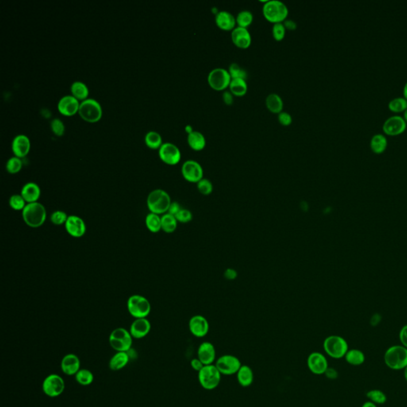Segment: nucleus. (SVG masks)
Segmentation results:
<instances>
[{
	"instance_id": "obj_1",
	"label": "nucleus",
	"mask_w": 407,
	"mask_h": 407,
	"mask_svg": "<svg viewBox=\"0 0 407 407\" xmlns=\"http://www.w3.org/2000/svg\"><path fill=\"white\" fill-rule=\"evenodd\" d=\"M22 216L25 224L30 228H40L47 220V209L39 201L30 203L26 205L25 209L22 212Z\"/></svg>"
},
{
	"instance_id": "obj_2",
	"label": "nucleus",
	"mask_w": 407,
	"mask_h": 407,
	"mask_svg": "<svg viewBox=\"0 0 407 407\" xmlns=\"http://www.w3.org/2000/svg\"><path fill=\"white\" fill-rule=\"evenodd\" d=\"M171 203L170 196L163 189H155L149 193L147 197V205L149 210L159 216L168 212Z\"/></svg>"
},
{
	"instance_id": "obj_3",
	"label": "nucleus",
	"mask_w": 407,
	"mask_h": 407,
	"mask_svg": "<svg viewBox=\"0 0 407 407\" xmlns=\"http://www.w3.org/2000/svg\"><path fill=\"white\" fill-rule=\"evenodd\" d=\"M384 363L394 370H404L407 367V348L403 345H394L384 353Z\"/></svg>"
},
{
	"instance_id": "obj_4",
	"label": "nucleus",
	"mask_w": 407,
	"mask_h": 407,
	"mask_svg": "<svg viewBox=\"0 0 407 407\" xmlns=\"http://www.w3.org/2000/svg\"><path fill=\"white\" fill-rule=\"evenodd\" d=\"M263 14L267 21L274 24H279L287 19L289 10L282 1L270 0L266 1L263 5Z\"/></svg>"
},
{
	"instance_id": "obj_5",
	"label": "nucleus",
	"mask_w": 407,
	"mask_h": 407,
	"mask_svg": "<svg viewBox=\"0 0 407 407\" xmlns=\"http://www.w3.org/2000/svg\"><path fill=\"white\" fill-rule=\"evenodd\" d=\"M325 353L332 359H340L344 358L348 351V344L342 336L332 335L325 338L323 343Z\"/></svg>"
},
{
	"instance_id": "obj_6",
	"label": "nucleus",
	"mask_w": 407,
	"mask_h": 407,
	"mask_svg": "<svg viewBox=\"0 0 407 407\" xmlns=\"http://www.w3.org/2000/svg\"><path fill=\"white\" fill-rule=\"evenodd\" d=\"M222 374L215 364L206 365L198 372V382L203 389L212 390L220 385Z\"/></svg>"
},
{
	"instance_id": "obj_7",
	"label": "nucleus",
	"mask_w": 407,
	"mask_h": 407,
	"mask_svg": "<svg viewBox=\"0 0 407 407\" xmlns=\"http://www.w3.org/2000/svg\"><path fill=\"white\" fill-rule=\"evenodd\" d=\"M78 113L85 121L93 124L102 118L103 108L97 100L88 98L81 101Z\"/></svg>"
},
{
	"instance_id": "obj_8",
	"label": "nucleus",
	"mask_w": 407,
	"mask_h": 407,
	"mask_svg": "<svg viewBox=\"0 0 407 407\" xmlns=\"http://www.w3.org/2000/svg\"><path fill=\"white\" fill-rule=\"evenodd\" d=\"M133 339L128 329L117 328L111 332L109 343L116 351H128L132 349Z\"/></svg>"
},
{
	"instance_id": "obj_9",
	"label": "nucleus",
	"mask_w": 407,
	"mask_h": 407,
	"mask_svg": "<svg viewBox=\"0 0 407 407\" xmlns=\"http://www.w3.org/2000/svg\"><path fill=\"white\" fill-rule=\"evenodd\" d=\"M128 309L135 319L147 318L151 313V303L143 296L135 294L128 298Z\"/></svg>"
},
{
	"instance_id": "obj_10",
	"label": "nucleus",
	"mask_w": 407,
	"mask_h": 407,
	"mask_svg": "<svg viewBox=\"0 0 407 407\" xmlns=\"http://www.w3.org/2000/svg\"><path fill=\"white\" fill-rule=\"evenodd\" d=\"M43 391L50 397L62 395L66 389L64 378L58 374H51L45 378L43 382Z\"/></svg>"
},
{
	"instance_id": "obj_11",
	"label": "nucleus",
	"mask_w": 407,
	"mask_h": 407,
	"mask_svg": "<svg viewBox=\"0 0 407 407\" xmlns=\"http://www.w3.org/2000/svg\"><path fill=\"white\" fill-rule=\"evenodd\" d=\"M232 78L228 70L223 68H216L211 70L208 76V82L210 87L216 91H223L229 87Z\"/></svg>"
},
{
	"instance_id": "obj_12",
	"label": "nucleus",
	"mask_w": 407,
	"mask_h": 407,
	"mask_svg": "<svg viewBox=\"0 0 407 407\" xmlns=\"http://www.w3.org/2000/svg\"><path fill=\"white\" fill-rule=\"evenodd\" d=\"M215 365L220 374L224 375H232L237 374L239 368L243 364L238 357L227 354L221 355L220 358L216 359Z\"/></svg>"
},
{
	"instance_id": "obj_13",
	"label": "nucleus",
	"mask_w": 407,
	"mask_h": 407,
	"mask_svg": "<svg viewBox=\"0 0 407 407\" xmlns=\"http://www.w3.org/2000/svg\"><path fill=\"white\" fill-rule=\"evenodd\" d=\"M158 155L162 162L170 166L178 164L182 158L180 149L172 143H163L158 149Z\"/></svg>"
},
{
	"instance_id": "obj_14",
	"label": "nucleus",
	"mask_w": 407,
	"mask_h": 407,
	"mask_svg": "<svg viewBox=\"0 0 407 407\" xmlns=\"http://www.w3.org/2000/svg\"><path fill=\"white\" fill-rule=\"evenodd\" d=\"M182 174L187 182L197 183L203 179L204 170L201 165L194 160H187L182 166Z\"/></svg>"
},
{
	"instance_id": "obj_15",
	"label": "nucleus",
	"mask_w": 407,
	"mask_h": 407,
	"mask_svg": "<svg viewBox=\"0 0 407 407\" xmlns=\"http://www.w3.org/2000/svg\"><path fill=\"white\" fill-rule=\"evenodd\" d=\"M307 366L313 374L317 375L325 374L328 369V359L324 354L314 351L307 358Z\"/></svg>"
},
{
	"instance_id": "obj_16",
	"label": "nucleus",
	"mask_w": 407,
	"mask_h": 407,
	"mask_svg": "<svg viewBox=\"0 0 407 407\" xmlns=\"http://www.w3.org/2000/svg\"><path fill=\"white\" fill-rule=\"evenodd\" d=\"M406 121L404 117L398 116V115H394V116L388 117L384 121L382 130L386 135H400L405 132V130L406 129Z\"/></svg>"
},
{
	"instance_id": "obj_17",
	"label": "nucleus",
	"mask_w": 407,
	"mask_h": 407,
	"mask_svg": "<svg viewBox=\"0 0 407 407\" xmlns=\"http://www.w3.org/2000/svg\"><path fill=\"white\" fill-rule=\"evenodd\" d=\"M81 102L73 95H66L59 100L58 109L60 113L66 116H73L79 112Z\"/></svg>"
},
{
	"instance_id": "obj_18",
	"label": "nucleus",
	"mask_w": 407,
	"mask_h": 407,
	"mask_svg": "<svg viewBox=\"0 0 407 407\" xmlns=\"http://www.w3.org/2000/svg\"><path fill=\"white\" fill-rule=\"evenodd\" d=\"M189 331L197 338L205 337L209 333V321L205 316L195 315L192 316L189 322Z\"/></svg>"
},
{
	"instance_id": "obj_19",
	"label": "nucleus",
	"mask_w": 407,
	"mask_h": 407,
	"mask_svg": "<svg viewBox=\"0 0 407 407\" xmlns=\"http://www.w3.org/2000/svg\"><path fill=\"white\" fill-rule=\"evenodd\" d=\"M65 227L66 232L72 237H82L86 232V224L83 219L75 215H72L68 217Z\"/></svg>"
},
{
	"instance_id": "obj_20",
	"label": "nucleus",
	"mask_w": 407,
	"mask_h": 407,
	"mask_svg": "<svg viewBox=\"0 0 407 407\" xmlns=\"http://www.w3.org/2000/svg\"><path fill=\"white\" fill-rule=\"evenodd\" d=\"M31 140L24 134L16 135L12 140V149L15 156L22 158L27 156L31 151Z\"/></svg>"
},
{
	"instance_id": "obj_21",
	"label": "nucleus",
	"mask_w": 407,
	"mask_h": 407,
	"mask_svg": "<svg viewBox=\"0 0 407 407\" xmlns=\"http://www.w3.org/2000/svg\"><path fill=\"white\" fill-rule=\"evenodd\" d=\"M61 369L66 375L72 376L79 371L81 369V360L76 354L69 353L65 355L61 361Z\"/></svg>"
},
{
	"instance_id": "obj_22",
	"label": "nucleus",
	"mask_w": 407,
	"mask_h": 407,
	"mask_svg": "<svg viewBox=\"0 0 407 407\" xmlns=\"http://www.w3.org/2000/svg\"><path fill=\"white\" fill-rule=\"evenodd\" d=\"M197 358L205 366L214 364L216 358V351L214 345L208 341L201 343L197 349Z\"/></svg>"
},
{
	"instance_id": "obj_23",
	"label": "nucleus",
	"mask_w": 407,
	"mask_h": 407,
	"mask_svg": "<svg viewBox=\"0 0 407 407\" xmlns=\"http://www.w3.org/2000/svg\"><path fill=\"white\" fill-rule=\"evenodd\" d=\"M232 43L235 46L241 49H247L251 44V35L247 28L237 27L232 31Z\"/></svg>"
},
{
	"instance_id": "obj_24",
	"label": "nucleus",
	"mask_w": 407,
	"mask_h": 407,
	"mask_svg": "<svg viewBox=\"0 0 407 407\" xmlns=\"http://www.w3.org/2000/svg\"><path fill=\"white\" fill-rule=\"evenodd\" d=\"M151 329V322L147 318H138L130 327V332L134 339H142L147 336Z\"/></svg>"
},
{
	"instance_id": "obj_25",
	"label": "nucleus",
	"mask_w": 407,
	"mask_h": 407,
	"mask_svg": "<svg viewBox=\"0 0 407 407\" xmlns=\"http://www.w3.org/2000/svg\"><path fill=\"white\" fill-rule=\"evenodd\" d=\"M215 22L217 27L224 31H233L236 28V18L226 11H220L216 14Z\"/></svg>"
},
{
	"instance_id": "obj_26",
	"label": "nucleus",
	"mask_w": 407,
	"mask_h": 407,
	"mask_svg": "<svg viewBox=\"0 0 407 407\" xmlns=\"http://www.w3.org/2000/svg\"><path fill=\"white\" fill-rule=\"evenodd\" d=\"M41 189L35 182H28L22 188L21 194L27 204L38 202L41 197Z\"/></svg>"
},
{
	"instance_id": "obj_27",
	"label": "nucleus",
	"mask_w": 407,
	"mask_h": 407,
	"mask_svg": "<svg viewBox=\"0 0 407 407\" xmlns=\"http://www.w3.org/2000/svg\"><path fill=\"white\" fill-rule=\"evenodd\" d=\"M130 359L131 356L128 351H116L111 358L108 365L111 370L117 371L124 368L129 363Z\"/></svg>"
},
{
	"instance_id": "obj_28",
	"label": "nucleus",
	"mask_w": 407,
	"mask_h": 407,
	"mask_svg": "<svg viewBox=\"0 0 407 407\" xmlns=\"http://www.w3.org/2000/svg\"><path fill=\"white\" fill-rule=\"evenodd\" d=\"M238 383L243 387L251 386L254 382V372L251 367L247 365H242L236 374Z\"/></svg>"
},
{
	"instance_id": "obj_29",
	"label": "nucleus",
	"mask_w": 407,
	"mask_h": 407,
	"mask_svg": "<svg viewBox=\"0 0 407 407\" xmlns=\"http://www.w3.org/2000/svg\"><path fill=\"white\" fill-rule=\"evenodd\" d=\"M188 144L194 151H202L206 146V139L201 132L193 131L188 135Z\"/></svg>"
},
{
	"instance_id": "obj_30",
	"label": "nucleus",
	"mask_w": 407,
	"mask_h": 407,
	"mask_svg": "<svg viewBox=\"0 0 407 407\" xmlns=\"http://www.w3.org/2000/svg\"><path fill=\"white\" fill-rule=\"evenodd\" d=\"M71 93L78 101H83L89 98V89L87 85L82 81H74L70 87Z\"/></svg>"
},
{
	"instance_id": "obj_31",
	"label": "nucleus",
	"mask_w": 407,
	"mask_h": 407,
	"mask_svg": "<svg viewBox=\"0 0 407 407\" xmlns=\"http://www.w3.org/2000/svg\"><path fill=\"white\" fill-rule=\"evenodd\" d=\"M387 139L383 134H374L370 139V148L376 154H381L383 152L387 147Z\"/></svg>"
},
{
	"instance_id": "obj_32",
	"label": "nucleus",
	"mask_w": 407,
	"mask_h": 407,
	"mask_svg": "<svg viewBox=\"0 0 407 407\" xmlns=\"http://www.w3.org/2000/svg\"><path fill=\"white\" fill-rule=\"evenodd\" d=\"M266 105L270 112L278 114L280 112H282L283 101L279 95L271 93L266 97Z\"/></svg>"
},
{
	"instance_id": "obj_33",
	"label": "nucleus",
	"mask_w": 407,
	"mask_h": 407,
	"mask_svg": "<svg viewBox=\"0 0 407 407\" xmlns=\"http://www.w3.org/2000/svg\"><path fill=\"white\" fill-rule=\"evenodd\" d=\"M344 359L348 364L352 365V366H360L364 363L366 357L361 350L352 348V349H348L344 356Z\"/></svg>"
},
{
	"instance_id": "obj_34",
	"label": "nucleus",
	"mask_w": 407,
	"mask_h": 407,
	"mask_svg": "<svg viewBox=\"0 0 407 407\" xmlns=\"http://www.w3.org/2000/svg\"><path fill=\"white\" fill-rule=\"evenodd\" d=\"M230 92L236 97H243L247 92V84L246 80L232 79L229 85Z\"/></svg>"
},
{
	"instance_id": "obj_35",
	"label": "nucleus",
	"mask_w": 407,
	"mask_h": 407,
	"mask_svg": "<svg viewBox=\"0 0 407 407\" xmlns=\"http://www.w3.org/2000/svg\"><path fill=\"white\" fill-rule=\"evenodd\" d=\"M162 220V230L166 233H173L175 232L178 227V220L175 216L170 213L162 215L161 217Z\"/></svg>"
},
{
	"instance_id": "obj_36",
	"label": "nucleus",
	"mask_w": 407,
	"mask_h": 407,
	"mask_svg": "<svg viewBox=\"0 0 407 407\" xmlns=\"http://www.w3.org/2000/svg\"><path fill=\"white\" fill-rule=\"evenodd\" d=\"M146 226L147 229L153 233H157L162 230V220L159 215L155 213H149L146 217Z\"/></svg>"
},
{
	"instance_id": "obj_37",
	"label": "nucleus",
	"mask_w": 407,
	"mask_h": 407,
	"mask_svg": "<svg viewBox=\"0 0 407 407\" xmlns=\"http://www.w3.org/2000/svg\"><path fill=\"white\" fill-rule=\"evenodd\" d=\"M145 143L149 148L159 149L163 143H162V138L160 134L155 131H151L147 132L145 135Z\"/></svg>"
},
{
	"instance_id": "obj_38",
	"label": "nucleus",
	"mask_w": 407,
	"mask_h": 407,
	"mask_svg": "<svg viewBox=\"0 0 407 407\" xmlns=\"http://www.w3.org/2000/svg\"><path fill=\"white\" fill-rule=\"evenodd\" d=\"M75 379L81 386H89L94 381V375L89 369L81 368L75 374Z\"/></svg>"
},
{
	"instance_id": "obj_39",
	"label": "nucleus",
	"mask_w": 407,
	"mask_h": 407,
	"mask_svg": "<svg viewBox=\"0 0 407 407\" xmlns=\"http://www.w3.org/2000/svg\"><path fill=\"white\" fill-rule=\"evenodd\" d=\"M366 397H367L369 401H372L373 403L376 404V405H382V404L386 403L387 401L386 394L378 389L369 390L366 394Z\"/></svg>"
},
{
	"instance_id": "obj_40",
	"label": "nucleus",
	"mask_w": 407,
	"mask_h": 407,
	"mask_svg": "<svg viewBox=\"0 0 407 407\" xmlns=\"http://www.w3.org/2000/svg\"><path fill=\"white\" fill-rule=\"evenodd\" d=\"M236 20L238 27H243V28L247 29V27L252 24L254 16L250 11H242L238 14Z\"/></svg>"
},
{
	"instance_id": "obj_41",
	"label": "nucleus",
	"mask_w": 407,
	"mask_h": 407,
	"mask_svg": "<svg viewBox=\"0 0 407 407\" xmlns=\"http://www.w3.org/2000/svg\"><path fill=\"white\" fill-rule=\"evenodd\" d=\"M388 108L392 112H403L407 108V100L404 97H394L388 103Z\"/></svg>"
},
{
	"instance_id": "obj_42",
	"label": "nucleus",
	"mask_w": 407,
	"mask_h": 407,
	"mask_svg": "<svg viewBox=\"0 0 407 407\" xmlns=\"http://www.w3.org/2000/svg\"><path fill=\"white\" fill-rule=\"evenodd\" d=\"M23 161L19 157L14 156L8 159L6 163V170L9 174H18L23 168Z\"/></svg>"
},
{
	"instance_id": "obj_43",
	"label": "nucleus",
	"mask_w": 407,
	"mask_h": 407,
	"mask_svg": "<svg viewBox=\"0 0 407 407\" xmlns=\"http://www.w3.org/2000/svg\"><path fill=\"white\" fill-rule=\"evenodd\" d=\"M228 73L232 79L246 80L247 78V71L236 63H232L230 65Z\"/></svg>"
},
{
	"instance_id": "obj_44",
	"label": "nucleus",
	"mask_w": 407,
	"mask_h": 407,
	"mask_svg": "<svg viewBox=\"0 0 407 407\" xmlns=\"http://www.w3.org/2000/svg\"><path fill=\"white\" fill-rule=\"evenodd\" d=\"M27 205V203L21 194H14L9 199V205L13 210L23 212Z\"/></svg>"
},
{
	"instance_id": "obj_45",
	"label": "nucleus",
	"mask_w": 407,
	"mask_h": 407,
	"mask_svg": "<svg viewBox=\"0 0 407 407\" xmlns=\"http://www.w3.org/2000/svg\"><path fill=\"white\" fill-rule=\"evenodd\" d=\"M197 189L203 195H210L213 190V185L209 179L203 178L200 182H197Z\"/></svg>"
},
{
	"instance_id": "obj_46",
	"label": "nucleus",
	"mask_w": 407,
	"mask_h": 407,
	"mask_svg": "<svg viewBox=\"0 0 407 407\" xmlns=\"http://www.w3.org/2000/svg\"><path fill=\"white\" fill-rule=\"evenodd\" d=\"M68 217L69 216L64 211L57 210L51 214V221L54 225H62L66 224Z\"/></svg>"
},
{
	"instance_id": "obj_47",
	"label": "nucleus",
	"mask_w": 407,
	"mask_h": 407,
	"mask_svg": "<svg viewBox=\"0 0 407 407\" xmlns=\"http://www.w3.org/2000/svg\"><path fill=\"white\" fill-rule=\"evenodd\" d=\"M51 128L52 132L57 136H62L66 132V127L65 124L60 119L55 118L51 121Z\"/></svg>"
},
{
	"instance_id": "obj_48",
	"label": "nucleus",
	"mask_w": 407,
	"mask_h": 407,
	"mask_svg": "<svg viewBox=\"0 0 407 407\" xmlns=\"http://www.w3.org/2000/svg\"><path fill=\"white\" fill-rule=\"evenodd\" d=\"M272 35L276 41L279 42V41L283 40L285 35H286V28L282 23L274 24L272 27Z\"/></svg>"
},
{
	"instance_id": "obj_49",
	"label": "nucleus",
	"mask_w": 407,
	"mask_h": 407,
	"mask_svg": "<svg viewBox=\"0 0 407 407\" xmlns=\"http://www.w3.org/2000/svg\"><path fill=\"white\" fill-rule=\"evenodd\" d=\"M175 217L178 220V222L186 224V223L191 221L192 219H193V214L188 209H182V210L180 211L178 214L176 215Z\"/></svg>"
},
{
	"instance_id": "obj_50",
	"label": "nucleus",
	"mask_w": 407,
	"mask_h": 407,
	"mask_svg": "<svg viewBox=\"0 0 407 407\" xmlns=\"http://www.w3.org/2000/svg\"><path fill=\"white\" fill-rule=\"evenodd\" d=\"M278 120L280 124L283 126H289L292 124V116L286 112H281L278 114Z\"/></svg>"
},
{
	"instance_id": "obj_51",
	"label": "nucleus",
	"mask_w": 407,
	"mask_h": 407,
	"mask_svg": "<svg viewBox=\"0 0 407 407\" xmlns=\"http://www.w3.org/2000/svg\"><path fill=\"white\" fill-rule=\"evenodd\" d=\"M190 365H191L192 369L197 371V373H198L203 367H205L204 363H203L197 357V358H194V359H192L191 362H190Z\"/></svg>"
},
{
	"instance_id": "obj_52",
	"label": "nucleus",
	"mask_w": 407,
	"mask_h": 407,
	"mask_svg": "<svg viewBox=\"0 0 407 407\" xmlns=\"http://www.w3.org/2000/svg\"><path fill=\"white\" fill-rule=\"evenodd\" d=\"M399 340L401 341V345L407 348V324L402 327L400 330Z\"/></svg>"
},
{
	"instance_id": "obj_53",
	"label": "nucleus",
	"mask_w": 407,
	"mask_h": 407,
	"mask_svg": "<svg viewBox=\"0 0 407 407\" xmlns=\"http://www.w3.org/2000/svg\"><path fill=\"white\" fill-rule=\"evenodd\" d=\"M182 210V207L181 205L178 204V202H172L171 205H170V209H169L168 212L167 213H170V214L173 215V216H175L176 215L178 214V212Z\"/></svg>"
},
{
	"instance_id": "obj_54",
	"label": "nucleus",
	"mask_w": 407,
	"mask_h": 407,
	"mask_svg": "<svg viewBox=\"0 0 407 407\" xmlns=\"http://www.w3.org/2000/svg\"><path fill=\"white\" fill-rule=\"evenodd\" d=\"M223 101L227 105H231L233 104V94L231 92L225 91L223 94Z\"/></svg>"
},
{
	"instance_id": "obj_55",
	"label": "nucleus",
	"mask_w": 407,
	"mask_h": 407,
	"mask_svg": "<svg viewBox=\"0 0 407 407\" xmlns=\"http://www.w3.org/2000/svg\"><path fill=\"white\" fill-rule=\"evenodd\" d=\"M282 24H283L285 28L289 30V31H293V30H295L296 28H297V24H296L295 22L291 20H286Z\"/></svg>"
},
{
	"instance_id": "obj_56",
	"label": "nucleus",
	"mask_w": 407,
	"mask_h": 407,
	"mask_svg": "<svg viewBox=\"0 0 407 407\" xmlns=\"http://www.w3.org/2000/svg\"><path fill=\"white\" fill-rule=\"evenodd\" d=\"M237 272L233 269H227L224 272V277L228 280H233L236 278Z\"/></svg>"
},
{
	"instance_id": "obj_57",
	"label": "nucleus",
	"mask_w": 407,
	"mask_h": 407,
	"mask_svg": "<svg viewBox=\"0 0 407 407\" xmlns=\"http://www.w3.org/2000/svg\"><path fill=\"white\" fill-rule=\"evenodd\" d=\"M325 374H327V376L329 377V378H334L337 377V372H336V370L332 368H329V367H328V369L327 370Z\"/></svg>"
},
{
	"instance_id": "obj_58",
	"label": "nucleus",
	"mask_w": 407,
	"mask_h": 407,
	"mask_svg": "<svg viewBox=\"0 0 407 407\" xmlns=\"http://www.w3.org/2000/svg\"><path fill=\"white\" fill-rule=\"evenodd\" d=\"M361 407H377L376 404L373 403L372 401H365L364 403Z\"/></svg>"
},
{
	"instance_id": "obj_59",
	"label": "nucleus",
	"mask_w": 407,
	"mask_h": 407,
	"mask_svg": "<svg viewBox=\"0 0 407 407\" xmlns=\"http://www.w3.org/2000/svg\"><path fill=\"white\" fill-rule=\"evenodd\" d=\"M185 131H186L188 135H189V133H191V132H193V128H192L191 126H186V127H185Z\"/></svg>"
},
{
	"instance_id": "obj_60",
	"label": "nucleus",
	"mask_w": 407,
	"mask_h": 407,
	"mask_svg": "<svg viewBox=\"0 0 407 407\" xmlns=\"http://www.w3.org/2000/svg\"><path fill=\"white\" fill-rule=\"evenodd\" d=\"M403 95L404 97H405V98L407 100V81L405 82V85H404Z\"/></svg>"
},
{
	"instance_id": "obj_61",
	"label": "nucleus",
	"mask_w": 407,
	"mask_h": 407,
	"mask_svg": "<svg viewBox=\"0 0 407 407\" xmlns=\"http://www.w3.org/2000/svg\"><path fill=\"white\" fill-rule=\"evenodd\" d=\"M403 374L404 378H405V380L407 382V367H405L403 370Z\"/></svg>"
},
{
	"instance_id": "obj_62",
	"label": "nucleus",
	"mask_w": 407,
	"mask_h": 407,
	"mask_svg": "<svg viewBox=\"0 0 407 407\" xmlns=\"http://www.w3.org/2000/svg\"><path fill=\"white\" fill-rule=\"evenodd\" d=\"M404 119H405V120L407 123V108L405 111H404Z\"/></svg>"
}]
</instances>
